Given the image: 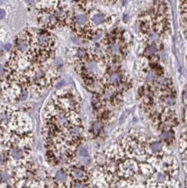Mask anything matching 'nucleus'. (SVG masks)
<instances>
[{"instance_id": "nucleus-1", "label": "nucleus", "mask_w": 187, "mask_h": 188, "mask_svg": "<svg viewBox=\"0 0 187 188\" xmlns=\"http://www.w3.org/2000/svg\"><path fill=\"white\" fill-rule=\"evenodd\" d=\"M65 17L63 11L53 10H41L39 13V21L43 26L48 28L56 27Z\"/></svg>"}, {"instance_id": "nucleus-2", "label": "nucleus", "mask_w": 187, "mask_h": 188, "mask_svg": "<svg viewBox=\"0 0 187 188\" xmlns=\"http://www.w3.org/2000/svg\"><path fill=\"white\" fill-rule=\"evenodd\" d=\"M88 15L83 13V12H80L75 14L73 17V24H74V28L77 29L79 31L81 32H87L89 31L88 30Z\"/></svg>"}, {"instance_id": "nucleus-3", "label": "nucleus", "mask_w": 187, "mask_h": 188, "mask_svg": "<svg viewBox=\"0 0 187 188\" xmlns=\"http://www.w3.org/2000/svg\"><path fill=\"white\" fill-rule=\"evenodd\" d=\"M119 168H120V171L123 176L131 177L136 172L139 168V165H137L135 162L129 160V161H126L121 165H119Z\"/></svg>"}, {"instance_id": "nucleus-4", "label": "nucleus", "mask_w": 187, "mask_h": 188, "mask_svg": "<svg viewBox=\"0 0 187 188\" xmlns=\"http://www.w3.org/2000/svg\"><path fill=\"white\" fill-rule=\"evenodd\" d=\"M123 52V45L119 41L112 40L109 43V45L108 47V53L110 57H119Z\"/></svg>"}, {"instance_id": "nucleus-5", "label": "nucleus", "mask_w": 187, "mask_h": 188, "mask_svg": "<svg viewBox=\"0 0 187 188\" xmlns=\"http://www.w3.org/2000/svg\"><path fill=\"white\" fill-rule=\"evenodd\" d=\"M83 69H84L86 74H88V75H95L99 71V66L97 64L96 61L87 60L84 62V64H83Z\"/></svg>"}, {"instance_id": "nucleus-6", "label": "nucleus", "mask_w": 187, "mask_h": 188, "mask_svg": "<svg viewBox=\"0 0 187 188\" xmlns=\"http://www.w3.org/2000/svg\"><path fill=\"white\" fill-rule=\"evenodd\" d=\"M123 81V75L120 74L119 72L113 71L112 73L108 75V82L110 85L117 86L120 84Z\"/></svg>"}, {"instance_id": "nucleus-7", "label": "nucleus", "mask_w": 187, "mask_h": 188, "mask_svg": "<svg viewBox=\"0 0 187 188\" xmlns=\"http://www.w3.org/2000/svg\"><path fill=\"white\" fill-rule=\"evenodd\" d=\"M70 176L75 181H82L86 179V172L78 167H74L70 171Z\"/></svg>"}, {"instance_id": "nucleus-8", "label": "nucleus", "mask_w": 187, "mask_h": 188, "mask_svg": "<svg viewBox=\"0 0 187 188\" xmlns=\"http://www.w3.org/2000/svg\"><path fill=\"white\" fill-rule=\"evenodd\" d=\"M58 5V0H41L39 5L42 7L41 10H53L56 9Z\"/></svg>"}, {"instance_id": "nucleus-9", "label": "nucleus", "mask_w": 187, "mask_h": 188, "mask_svg": "<svg viewBox=\"0 0 187 188\" xmlns=\"http://www.w3.org/2000/svg\"><path fill=\"white\" fill-rule=\"evenodd\" d=\"M106 20V17L104 14L102 13H100V12H97V13H95L92 17H91V23H93L94 25H100L105 22Z\"/></svg>"}, {"instance_id": "nucleus-10", "label": "nucleus", "mask_w": 187, "mask_h": 188, "mask_svg": "<svg viewBox=\"0 0 187 188\" xmlns=\"http://www.w3.org/2000/svg\"><path fill=\"white\" fill-rule=\"evenodd\" d=\"M11 156L14 160H22L24 158V156H26V150H23L21 148H15L12 151Z\"/></svg>"}, {"instance_id": "nucleus-11", "label": "nucleus", "mask_w": 187, "mask_h": 188, "mask_svg": "<svg viewBox=\"0 0 187 188\" xmlns=\"http://www.w3.org/2000/svg\"><path fill=\"white\" fill-rule=\"evenodd\" d=\"M160 138L166 143H170L173 141L174 134H173V132L171 131V130H164L161 133V134H160Z\"/></svg>"}, {"instance_id": "nucleus-12", "label": "nucleus", "mask_w": 187, "mask_h": 188, "mask_svg": "<svg viewBox=\"0 0 187 188\" xmlns=\"http://www.w3.org/2000/svg\"><path fill=\"white\" fill-rule=\"evenodd\" d=\"M157 50H158V49H157V46H156V44H149V45L145 49V50H144V54H145V56L146 57H153L155 54H156V52H157Z\"/></svg>"}, {"instance_id": "nucleus-13", "label": "nucleus", "mask_w": 187, "mask_h": 188, "mask_svg": "<svg viewBox=\"0 0 187 188\" xmlns=\"http://www.w3.org/2000/svg\"><path fill=\"white\" fill-rule=\"evenodd\" d=\"M149 148L151 149V151L153 153H159L161 151L162 149V144L160 141H151L150 144H149Z\"/></svg>"}, {"instance_id": "nucleus-14", "label": "nucleus", "mask_w": 187, "mask_h": 188, "mask_svg": "<svg viewBox=\"0 0 187 188\" xmlns=\"http://www.w3.org/2000/svg\"><path fill=\"white\" fill-rule=\"evenodd\" d=\"M154 180L155 182L158 183V184H163V183L166 182L167 180V178H166V175L163 173V172H159L157 173L155 176H154Z\"/></svg>"}, {"instance_id": "nucleus-15", "label": "nucleus", "mask_w": 187, "mask_h": 188, "mask_svg": "<svg viewBox=\"0 0 187 188\" xmlns=\"http://www.w3.org/2000/svg\"><path fill=\"white\" fill-rule=\"evenodd\" d=\"M56 178H57V180H59L60 182H66V180L68 179V174L63 170H60V171H58L57 172Z\"/></svg>"}, {"instance_id": "nucleus-16", "label": "nucleus", "mask_w": 187, "mask_h": 188, "mask_svg": "<svg viewBox=\"0 0 187 188\" xmlns=\"http://www.w3.org/2000/svg\"><path fill=\"white\" fill-rule=\"evenodd\" d=\"M175 98L172 96L168 95V96H166L164 97V103L165 106H167V107H173L175 105Z\"/></svg>"}, {"instance_id": "nucleus-17", "label": "nucleus", "mask_w": 187, "mask_h": 188, "mask_svg": "<svg viewBox=\"0 0 187 188\" xmlns=\"http://www.w3.org/2000/svg\"><path fill=\"white\" fill-rule=\"evenodd\" d=\"M157 85L159 86L161 89H165L169 86V80L168 79H159L157 81Z\"/></svg>"}, {"instance_id": "nucleus-18", "label": "nucleus", "mask_w": 187, "mask_h": 188, "mask_svg": "<svg viewBox=\"0 0 187 188\" xmlns=\"http://www.w3.org/2000/svg\"><path fill=\"white\" fill-rule=\"evenodd\" d=\"M75 54H76V57H78L79 59H83V58H85V57H87L88 52H87L85 49L80 48V49L76 50V53H75Z\"/></svg>"}, {"instance_id": "nucleus-19", "label": "nucleus", "mask_w": 187, "mask_h": 188, "mask_svg": "<svg viewBox=\"0 0 187 188\" xmlns=\"http://www.w3.org/2000/svg\"><path fill=\"white\" fill-rule=\"evenodd\" d=\"M78 154H79L81 157H87V156L88 155V150H87L86 148H82L80 149Z\"/></svg>"}, {"instance_id": "nucleus-20", "label": "nucleus", "mask_w": 187, "mask_h": 188, "mask_svg": "<svg viewBox=\"0 0 187 188\" xmlns=\"http://www.w3.org/2000/svg\"><path fill=\"white\" fill-rule=\"evenodd\" d=\"M101 128H102V124H101L100 122H95V123L94 124L93 129H94V131L95 132V133H98V132L101 130Z\"/></svg>"}, {"instance_id": "nucleus-21", "label": "nucleus", "mask_w": 187, "mask_h": 188, "mask_svg": "<svg viewBox=\"0 0 187 188\" xmlns=\"http://www.w3.org/2000/svg\"><path fill=\"white\" fill-rule=\"evenodd\" d=\"M183 100L185 103H187V89H185L183 92Z\"/></svg>"}, {"instance_id": "nucleus-22", "label": "nucleus", "mask_w": 187, "mask_h": 188, "mask_svg": "<svg viewBox=\"0 0 187 188\" xmlns=\"http://www.w3.org/2000/svg\"><path fill=\"white\" fill-rule=\"evenodd\" d=\"M5 162V156L4 154H0V165L4 164Z\"/></svg>"}, {"instance_id": "nucleus-23", "label": "nucleus", "mask_w": 187, "mask_h": 188, "mask_svg": "<svg viewBox=\"0 0 187 188\" xmlns=\"http://www.w3.org/2000/svg\"><path fill=\"white\" fill-rule=\"evenodd\" d=\"M183 10H184V12L185 13V15H187V0H185L183 4Z\"/></svg>"}, {"instance_id": "nucleus-24", "label": "nucleus", "mask_w": 187, "mask_h": 188, "mask_svg": "<svg viewBox=\"0 0 187 188\" xmlns=\"http://www.w3.org/2000/svg\"><path fill=\"white\" fill-rule=\"evenodd\" d=\"M26 98H27V92H23V93H22V94H21V96L19 97V99L22 100V101L25 100Z\"/></svg>"}, {"instance_id": "nucleus-25", "label": "nucleus", "mask_w": 187, "mask_h": 188, "mask_svg": "<svg viewBox=\"0 0 187 188\" xmlns=\"http://www.w3.org/2000/svg\"><path fill=\"white\" fill-rule=\"evenodd\" d=\"M5 10H3V9H0V19L4 18V17H5Z\"/></svg>"}, {"instance_id": "nucleus-26", "label": "nucleus", "mask_w": 187, "mask_h": 188, "mask_svg": "<svg viewBox=\"0 0 187 188\" xmlns=\"http://www.w3.org/2000/svg\"><path fill=\"white\" fill-rule=\"evenodd\" d=\"M11 48H12V44H5V49L6 50H10Z\"/></svg>"}, {"instance_id": "nucleus-27", "label": "nucleus", "mask_w": 187, "mask_h": 188, "mask_svg": "<svg viewBox=\"0 0 187 188\" xmlns=\"http://www.w3.org/2000/svg\"><path fill=\"white\" fill-rule=\"evenodd\" d=\"M64 83H65V81L62 80V82H59V83H58V84H57V88H60V87H62V86L63 85Z\"/></svg>"}, {"instance_id": "nucleus-28", "label": "nucleus", "mask_w": 187, "mask_h": 188, "mask_svg": "<svg viewBox=\"0 0 187 188\" xmlns=\"http://www.w3.org/2000/svg\"><path fill=\"white\" fill-rule=\"evenodd\" d=\"M4 72H5V69H4V68L0 65V75H3L4 74Z\"/></svg>"}, {"instance_id": "nucleus-29", "label": "nucleus", "mask_w": 187, "mask_h": 188, "mask_svg": "<svg viewBox=\"0 0 187 188\" xmlns=\"http://www.w3.org/2000/svg\"><path fill=\"white\" fill-rule=\"evenodd\" d=\"M28 4H29V5H32L33 3H34V1L35 0H25Z\"/></svg>"}, {"instance_id": "nucleus-30", "label": "nucleus", "mask_w": 187, "mask_h": 188, "mask_svg": "<svg viewBox=\"0 0 187 188\" xmlns=\"http://www.w3.org/2000/svg\"><path fill=\"white\" fill-rule=\"evenodd\" d=\"M2 43H1V42H0V49H1V48H2Z\"/></svg>"}]
</instances>
